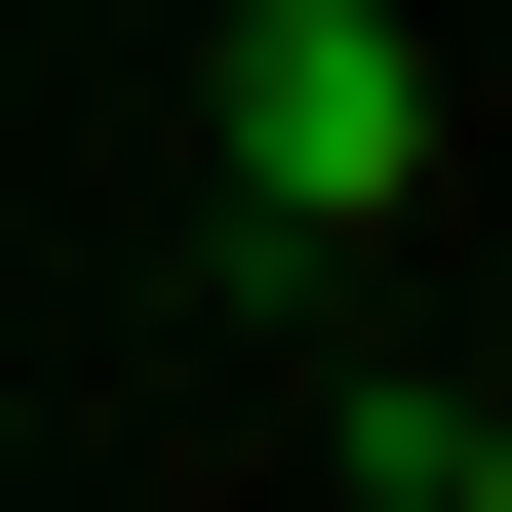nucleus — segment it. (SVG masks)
I'll use <instances>...</instances> for the list:
<instances>
[{
    "label": "nucleus",
    "instance_id": "1",
    "mask_svg": "<svg viewBox=\"0 0 512 512\" xmlns=\"http://www.w3.org/2000/svg\"><path fill=\"white\" fill-rule=\"evenodd\" d=\"M197 158H237L276 276H355L394 197H434V0H237V40H197Z\"/></svg>",
    "mask_w": 512,
    "mask_h": 512
},
{
    "label": "nucleus",
    "instance_id": "2",
    "mask_svg": "<svg viewBox=\"0 0 512 512\" xmlns=\"http://www.w3.org/2000/svg\"><path fill=\"white\" fill-rule=\"evenodd\" d=\"M316 473H355V512H512V434H473V394H434V355H394V394H355V434H316Z\"/></svg>",
    "mask_w": 512,
    "mask_h": 512
}]
</instances>
